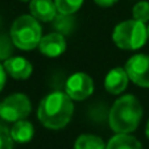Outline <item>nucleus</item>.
Listing matches in <instances>:
<instances>
[{
	"label": "nucleus",
	"mask_w": 149,
	"mask_h": 149,
	"mask_svg": "<svg viewBox=\"0 0 149 149\" xmlns=\"http://www.w3.org/2000/svg\"><path fill=\"white\" fill-rule=\"evenodd\" d=\"M73 113V99L66 93L53 91L40 102L37 118L49 130H62L70 123Z\"/></svg>",
	"instance_id": "f257e3e1"
},
{
	"label": "nucleus",
	"mask_w": 149,
	"mask_h": 149,
	"mask_svg": "<svg viewBox=\"0 0 149 149\" xmlns=\"http://www.w3.org/2000/svg\"><path fill=\"white\" fill-rule=\"evenodd\" d=\"M58 13L62 16H70L75 13L83 4V0H54Z\"/></svg>",
	"instance_id": "2eb2a0df"
},
{
	"label": "nucleus",
	"mask_w": 149,
	"mask_h": 149,
	"mask_svg": "<svg viewBox=\"0 0 149 149\" xmlns=\"http://www.w3.org/2000/svg\"><path fill=\"white\" fill-rule=\"evenodd\" d=\"M13 143L11 130L0 123V149H13Z\"/></svg>",
	"instance_id": "a211bd4d"
},
{
	"label": "nucleus",
	"mask_w": 149,
	"mask_h": 149,
	"mask_svg": "<svg viewBox=\"0 0 149 149\" xmlns=\"http://www.w3.org/2000/svg\"><path fill=\"white\" fill-rule=\"evenodd\" d=\"M4 69L8 75H11L13 79H19V81L28 79L33 71V66L28 59L13 56L4 61Z\"/></svg>",
	"instance_id": "1a4fd4ad"
},
{
	"label": "nucleus",
	"mask_w": 149,
	"mask_h": 149,
	"mask_svg": "<svg viewBox=\"0 0 149 149\" xmlns=\"http://www.w3.org/2000/svg\"><path fill=\"white\" fill-rule=\"evenodd\" d=\"M32 111V104L25 94L16 93L7 96L1 102V113L0 116L6 121H19L25 119Z\"/></svg>",
	"instance_id": "39448f33"
},
{
	"label": "nucleus",
	"mask_w": 149,
	"mask_h": 149,
	"mask_svg": "<svg viewBox=\"0 0 149 149\" xmlns=\"http://www.w3.org/2000/svg\"><path fill=\"white\" fill-rule=\"evenodd\" d=\"M74 149H106V144L99 136L81 135L75 140Z\"/></svg>",
	"instance_id": "4468645a"
},
{
	"label": "nucleus",
	"mask_w": 149,
	"mask_h": 149,
	"mask_svg": "<svg viewBox=\"0 0 149 149\" xmlns=\"http://www.w3.org/2000/svg\"><path fill=\"white\" fill-rule=\"evenodd\" d=\"M148 38H149V25H148Z\"/></svg>",
	"instance_id": "b1692460"
},
{
	"label": "nucleus",
	"mask_w": 149,
	"mask_h": 149,
	"mask_svg": "<svg viewBox=\"0 0 149 149\" xmlns=\"http://www.w3.org/2000/svg\"><path fill=\"white\" fill-rule=\"evenodd\" d=\"M6 82H7V71L4 69V65H0V91L3 90Z\"/></svg>",
	"instance_id": "aec40b11"
},
{
	"label": "nucleus",
	"mask_w": 149,
	"mask_h": 149,
	"mask_svg": "<svg viewBox=\"0 0 149 149\" xmlns=\"http://www.w3.org/2000/svg\"><path fill=\"white\" fill-rule=\"evenodd\" d=\"M29 11L34 19L44 23L53 21L58 13L54 0H31Z\"/></svg>",
	"instance_id": "9d476101"
},
{
	"label": "nucleus",
	"mask_w": 149,
	"mask_h": 149,
	"mask_svg": "<svg viewBox=\"0 0 149 149\" xmlns=\"http://www.w3.org/2000/svg\"><path fill=\"white\" fill-rule=\"evenodd\" d=\"M148 38V28L145 23L139 20H125L113 28L112 40L118 48L123 50H137Z\"/></svg>",
	"instance_id": "20e7f679"
},
{
	"label": "nucleus",
	"mask_w": 149,
	"mask_h": 149,
	"mask_svg": "<svg viewBox=\"0 0 149 149\" xmlns=\"http://www.w3.org/2000/svg\"><path fill=\"white\" fill-rule=\"evenodd\" d=\"M128 82H130V77L127 74L125 69L115 68L111 71H108V74L106 75V79H104V88L110 94L119 95V94H121L127 88Z\"/></svg>",
	"instance_id": "9b49d317"
},
{
	"label": "nucleus",
	"mask_w": 149,
	"mask_h": 149,
	"mask_svg": "<svg viewBox=\"0 0 149 149\" xmlns=\"http://www.w3.org/2000/svg\"><path fill=\"white\" fill-rule=\"evenodd\" d=\"M13 41H12L11 36H6L1 34L0 36V61H6V59L11 58L13 54Z\"/></svg>",
	"instance_id": "f3484780"
},
{
	"label": "nucleus",
	"mask_w": 149,
	"mask_h": 149,
	"mask_svg": "<svg viewBox=\"0 0 149 149\" xmlns=\"http://www.w3.org/2000/svg\"><path fill=\"white\" fill-rule=\"evenodd\" d=\"M143 118V107L136 96L123 95L113 102L108 123L115 133H131L137 130Z\"/></svg>",
	"instance_id": "f03ea898"
},
{
	"label": "nucleus",
	"mask_w": 149,
	"mask_h": 149,
	"mask_svg": "<svg viewBox=\"0 0 149 149\" xmlns=\"http://www.w3.org/2000/svg\"><path fill=\"white\" fill-rule=\"evenodd\" d=\"M106 149H143L141 143L128 133H116L110 139Z\"/></svg>",
	"instance_id": "ddd939ff"
},
{
	"label": "nucleus",
	"mask_w": 149,
	"mask_h": 149,
	"mask_svg": "<svg viewBox=\"0 0 149 149\" xmlns=\"http://www.w3.org/2000/svg\"><path fill=\"white\" fill-rule=\"evenodd\" d=\"M95 4H98L99 7H104V8H107V7H112L113 4H116L119 0H94Z\"/></svg>",
	"instance_id": "6ab92c4d"
},
{
	"label": "nucleus",
	"mask_w": 149,
	"mask_h": 149,
	"mask_svg": "<svg viewBox=\"0 0 149 149\" xmlns=\"http://www.w3.org/2000/svg\"><path fill=\"white\" fill-rule=\"evenodd\" d=\"M132 16L135 20H139L141 23L149 21V3L148 1H139L132 8Z\"/></svg>",
	"instance_id": "dca6fc26"
},
{
	"label": "nucleus",
	"mask_w": 149,
	"mask_h": 149,
	"mask_svg": "<svg viewBox=\"0 0 149 149\" xmlns=\"http://www.w3.org/2000/svg\"><path fill=\"white\" fill-rule=\"evenodd\" d=\"M9 36L17 49L32 50L38 48L42 38L41 24L32 15H21L13 21Z\"/></svg>",
	"instance_id": "7ed1b4c3"
},
{
	"label": "nucleus",
	"mask_w": 149,
	"mask_h": 149,
	"mask_svg": "<svg viewBox=\"0 0 149 149\" xmlns=\"http://www.w3.org/2000/svg\"><path fill=\"white\" fill-rule=\"evenodd\" d=\"M145 135H146V137L149 139V120H148V123H146V128H145Z\"/></svg>",
	"instance_id": "412c9836"
},
{
	"label": "nucleus",
	"mask_w": 149,
	"mask_h": 149,
	"mask_svg": "<svg viewBox=\"0 0 149 149\" xmlns=\"http://www.w3.org/2000/svg\"><path fill=\"white\" fill-rule=\"evenodd\" d=\"M124 69L135 84L149 88V56L135 54L127 61Z\"/></svg>",
	"instance_id": "423d86ee"
},
{
	"label": "nucleus",
	"mask_w": 149,
	"mask_h": 149,
	"mask_svg": "<svg viewBox=\"0 0 149 149\" xmlns=\"http://www.w3.org/2000/svg\"><path fill=\"white\" fill-rule=\"evenodd\" d=\"M11 135L13 141H16V143H20V144L29 143L33 139V135H34L33 124L31 121L25 120V119L15 121L13 127L11 128Z\"/></svg>",
	"instance_id": "f8f14e48"
},
{
	"label": "nucleus",
	"mask_w": 149,
	"mask_h": 149,
	"mask_svg": "<svg viewBox=\"0 0 149 149\" xmlns=\"http://www.w3.org/2000/svg\"><path fill=\"white\" fill-rule=\"evenodd\" d=\"M20 1H31V0H20Z\"/></svg>",
	"instance_id": "4be33fe9"
},
{
	"label": "nucleus",
	"mask_w": 149,
	"mask_h": 149,
	"mask_svg": "<svg viewBox=\"0 0 149 149\" xmlns=\"http://www.w3.org/2000/svg\"><path fill=\"white\" fill-rule=\"evenodd\" d=\"M65 93L73 100H84L94 93V82L86 73H74L66 81Z\"/></svg>",
	"instance_id": "0eeeda50"
},
{
	"label": "nucleus",
	"mask_w": 149,
	"mask_h": 149,
	"mask_svg": "<svg viewBox=\"0 0 149 149\" xmlns=\"http://www.w3.org/2000/svg\"><path fill=\"white\" fill-rule=\"evenodd\" d=\"M38 49L44 56L56 58L66 50V40L61 33H49L46 36H42Z\"/></svg>",
	"instance_id": "6e6552de"
},
{
	"label": "nucleus",
	"mask_w": 149,
	"mask_h": 149,
	"mask_svg": "<svg viewBox=\"0 0 149 149\" xmlns=\"http://www.w3.org/2000/svg\"><path fill=\"white\" fill-rule=\"evenodd\" d=\"M0 113H1V103H0Z\"/></svg>",
	"instance_id": "5701e85b"
}]
</instances>
